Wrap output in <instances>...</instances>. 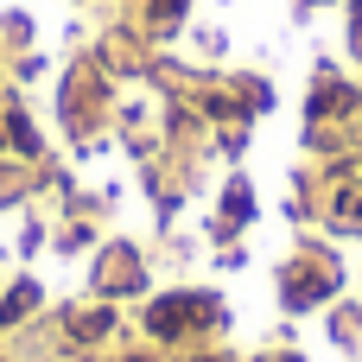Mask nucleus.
<instances>
[{"label": "nucleus", "instance_id": "1", "mask_svg": "<svg viewBox=\"0 0 362 362\" xmlns=\"http://www.w3.org/2000/svg\"><path fill=\"white\" fill-rule=\"evenodd\" d=\"M25 305H32V286H19V293H13V299H6V305H0V325H13V318H19V312H25Z\"/></svg>", "mask_w": 362, "mask_h": 362}, {"label": "nucleus", "instance_id": "2", "mask_svg": "<svg viewBox=\"0 0 362 362\" xmlns=\"http://www.w3.org/2000/svg\"><path fill=\"white\" fill-rule=\"evenodd\" d=\"M242 216H248V191L235 185V191H229V223H242Z\"/></svg>", "mask_w": 362, "mask_h": 362}, {"label": "nucleus", "instance_id": "3", "mask_svg": "<svg viewBox=\"0 0 362 362\" xmlns=\"http://www.w3.org/2000/svg\"><path fill=\"white\" fill-rule=\"evenodd\" d=\"M178 6H185V0H153V13H159V19H178Z\"/></svg>", "mask_w": 362, "mask_h": 362}, {"label": "nucleus", "instance_id": "4", "mask_svg": "<svg viewBox=\"0 0 362 362\" xmlns=\"http://www.w3.org/2000/svg\"><path fill=\"white\" fill-rule=\"evenodd\" d=\"M356 25H362V6H356Z\"/></svg>", "mask_w": 362, "mask_h": 362}]
</instances>
